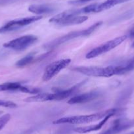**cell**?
<instances>
[{"mask_svg":"<svg viewBox=\"0 0 134 134\" xmlns=\"http://www.w3.org/2000/svg\"><path fill=\"white\" fill-rule=\"evenodd\" d=\"M71 70L87 76L109 78L113 76L124 74L134 70V58L133 57L123 65L107 67L76 66Z\"/></svg>","mask_w":134,"mask_h":134,"instance_id":"6da1fadb","label":"cell"},{"mask_svg":"<svg viewBox=\"0 0 134 134\" xmlns=\"http://www.w3.org/2000/svg\"><path fill=\"white\" fill-rule=\"evenodd\" d=\"M87 82V80L82 81L73 87L67 90H60V89H53L54 93H40L34 96L27 97L25 99L26 102H44V101H51V100H61L67 99L75 94L82 86Z\"/></svg>","mask_w":134,"mask_h":134,"instance_id":"7a4b0ae2","label":"cell"},{"mask_svg":"<svg viewBox=\"0 0 134 134\" xmlns=\"http://www.w3.org/2000/svg\"><path fill=\"white\" fill-rule=\"evenodd\" d=\"M124 112V109H111L105 111L95 113V114H87V115L74 116L63 117L59 118L53 122L54 124H87L98 121L106 117L109 114H121Z\"/></svg>","mask_w":134,"mask_h":134,"instance_id":"3957f363","label":"cell"},{"mask_svg":"<svg viewBox=\"0 0 134 134\" xmlns=\"http://www.w3.org/2000/svg\"><path fill=\"white\" fill-rule=\"evenodd\" d=\"M102 21H99L93 24L89 28H86V29L70 32V33L66 34V35H64L63 36L59 37V38L53 40L51 41L49 43H46L44 46V48L47 49H52L55 48V47H58L60 45L64 44V43H66V42H69L70 40L76 39V38L88 36L90 34H91L93 32H95L98 28H99L100 26L102 25Z\"/></svg>","mask_w":134,"mask_h":134,"instance_id":"277c9868","label":"cell"},{"mask_svg":"<svg viewBox=\"0 0 134 134\" xmlns=\"http://www.w3.org/2000/svg\"><path fill=\"white\" fill-rule=\"evenodd\" d=\"M82 13V9L68 10L54 16L50 19L49 23L61 26L81 24L88 20V16H80Z\"/></svg>","mask_w":134,"mask_h":134,"instance_id":"5b68a950","label":"cell"},{"mask_svg":"<svg viewBox=\"0 0 134 134\" xmlns=\"http://www.w3.org/2000/svg\"><path fill=\"white\" fill-rule=\"evenodd\" d=\"M127 38V36L124 35L111 40L108 41V42H105V43H103V44L100 45L98 47L91 50L90 52L86 54V57L87 59H93V58L97 57L100 55H103V54L105 53L108 51H110V50L113 49L117 46L120 45Z\"/></svg>","mask_w":134,"mask_h":134,"instance_id":"8992f818","label":"cell"},{"mask_svg":"<svg viewBox=\"0 0 134 134\" xmlns=\"http://www.w3.org/2000/svg\"><path fill=\"white\" fill-rule=\"evenodd\" d=\"M42 19V16H33L11 20L6 23L3 26L0 27V34H5L17 30L23 27L38 21Z\"/></svg>","mask_w":134,"mask_h":134,"instance_id":"52a82bcc","label":"cell"},{"mask_svg":"<svg viewBox=\"0 0 134 134\" xmlns=\"http://www.w3.org/2000/svg\"><path fill=\"white\" fill-rule=\"evenodd\" d=\"M38 38L34 35H26L16 38L3 44V47L16 51H22L26 49L36 43Z\"/></svg>","mask_w":134,"mask_h":134,"instance_id":"ba28073f","label":"cell"},{"mask_svg":"<svg viewBox=\"0 0 134 134\" xmlns=\"http://www.w3.org/2000/svg\"><path fill=\"white\" fill-rule=\"evenodd\" d=\"M71 60L70 59H64L56 60L50 63L46 66L42 79L44 82H47L52 79L54 76L59 74L62 70L70 64Z\"/></svg>","mask_w":134,"mask_h":134,"instance_id":"9c48e42d","label":"cell"},{"mask_svg":"<svg viewBox=\"0 0 134 134\" xmlns=\"http://www.w3.org/2000/svg\"><path fill=\"white\" fill-rule=\"evenodd\" d=\"M130 0H107L105 2L100 3H94L85 7L86 13H99L105 10L109 9L117 5L126 3Z\"/></svg>","mask_w":134,"mask_h":134,"instance_id":"30bf717a","label":"cell"},{"mask_svg":"<svg viewBox=\"0 0 134 134\" xmlns=\"http://www.w3.org/2000/svg\"><path fill=\"white\" fill-rule=\"evenodd\" d=\"M134 127V119H117L114 121L113 125L100 134H118L124 130Z\"/></svg>","mask_w":134,"mask_h":134,"instance_id":"8fae6325","label":"cell"},{"mask_svg":"<svg viewBox=\"0 0 134 134\" xmlns=\"http://www.w3.org/2000/svg\"><path fill=\"white\" fill-rule=\"evenodd\" d=\"M17 91L23 93L36 94V95L41 92V90L40 89L24 86L19 82H7L3 84H0V91Z\"/></svg>","mask_w":134,"mask_h":134,"instance_id":"7c38bea8","label":"cell"},{"mask_svg":"<svg viewBox=\"0 0 134 134\" xmlns=\"http://www.w3.org/2000/svg\"><path fill=\"white\" fill-rule=\"evenodd\" d=\"M100 95V91L98 90H93L90 92L85 93L80 95L72 97L71 99L68 100L69 105H76V104H83L90 102L99 97Z\"/></svg>","mask_w":134,"mask_h":134,"instance_id":"4fadbf2b","label":"cell"},{"mask_svg":"<svg viewBox=\"0 0 134 134\" xmlns=\"http://www.w3.org/2000/svg\"><path fill=\"white\" fill-rule=\"evenodd\" d=\"M115 116L114 114H109V115L107 116L106 117H105L104 118H103L100 122H99L98 124L94 125H90L88 126H84V127H76L74 129V131L75 132L78 133H87L91 132V131H98L100 129H101L103 127V126L106 124V122H107L108 120L111 117Z\"/></svg>","mask_w":134,"mask_h":134,"instance_id":"5bb4252c","label":"cell"},{"mask_svg":"<svg viewBox=\"0 0 134 134\" xmlns=\"http://www.w3.org/2000/svg\"><path fill=\"white\" fill-rule=\"evenodd\" d=\"M56 8L53 5L49 4L32 5L28 7V11L36 15H43V14H49L54 12Z\"/></svg>","mask_w":134,"mask_h":134,"instance_id":"9a60e30c","label":"cell"},{"mask_svg":"<svg viewBox=\"0 0 134 134\" xmlns=\"http://www.w3.org/2000/svg\"><path fill=\"white\" fill-rule=\"evenodd\" d=\"M34 53L28 54L26 56L23 57V59L18 60L16 63V66L18 67L26 66L30 64V63L34 60Z\"/></svg>","mask_w":134,"mask_h":134,"instance_id":"2e32d148","label":"cell"},{"mask_svg":"<svg viewBox=\"0 0 134 134\" xmlns=\"http://www.w3.org/2000/svg\"><path fill=\"white\" fill-rule=\"evenodd\" d=\"M11 114H5L0 116V130H2L11 120Z\"/></svg>","mask_w":134,"mask_h":134,"instance_id":"e0dca14e","label":"cell"},{"mask_svg":"<svg viewBox=\"0 0 134 134\" xmlns=\"http://www.w3.org/2000/svg\"><path fill=\"white\" fill-rule=\"evenodd\" d=\"M0 107H7V108H16L17 107L16 103L12 101H9V100H0Z\"/></svg>","mask_w":134,"mask_h":134,"instance_id":"ac0fdd59","label":"cell"},{"mask_svg":"<svg viewBox=\"0 0 134 134\" xmlns=\"http://www.w3.org/2000/svg\"><path fill=\"white\" fill-rule=\"evenodd\" d=\"M90 1H91V0H75V1H72L69 3H72V4H80V3H86V2H90Z\"/></svg>","mask_w":134,"mask_h":134,"instance_id":"d6986e66","label":"cell"},{"mask_svg":"<svg viewBox=\"0 0 134 134\" xmlns=\"http://www.w3.org/2000/svg\"><path fill=\"white\" fill-rule=\"evenodd\" d=\"M12 1H15V0H0V4H2V3H9V2H12Z\"/></svg>","mask_w":134,"mask_h":134,"instance_id":"ffe728a7","label":"cell"},{"mask_svg":"<svg viewBox=\"0 0 134 134\" xmlns=\"http://www.w3.org/2000/svg\"><path fill=\"white\" fill-rule=\"evenodd\" d=\"M129 36H130V38H134V30H131V32H130Z\"/></svg>","mask_w":134,"mask_h":134,"instance_id":"44dd1931","label":"cell"},{"mask_svg":"<svg viewBox=\"0 0 134 134\" xmlns=\"http://www.w3.org/2000/svg\"><path fill=\"white\" fill-rule=\"evenodd\" d=\"M127 134H134V131H132V132H130V133H127Z\"/></svg>","mask_w":134,"mask_h":134,"instance_id":"7402d4cb","label":"cell"},{"mask_svg":"<svg viewBox=\"0 0 134 134\" xmlns=\"http://www.w3.org/2000/svg\"><path fill=\"white\" fill-rule=\"evenodd\" d=\"M131 46H132L133 47H134V42H133V43H132V45H131Z\"/></svg>","mask_w":134,"mask_h":134,"instance_id":"603a6c76","label":"cell"},{"mask_svg":"<svg viewBox=\"0 0 134 134\" xmlns=\"http://www.w3.org/2000/svg\"><path fill=\"white\" fill-rule=\"evenodd\" d=\"M0 113H1V112H0Z\"/></svg>","mask_w":134,"mask_h":134,"instance_id":"cb8c5ba5","label":"cell"}]
</instances>
